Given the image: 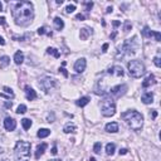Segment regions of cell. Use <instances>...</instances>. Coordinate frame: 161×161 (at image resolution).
<instances>
[{
	"mask_svg": "<svg viewBox=\"0 0 161 161\" xmlns=\"http://www.w3.org/2000/svg\"><path fill=\"white\" fill-rule=\"evenodd\" d=\"M38 34H39V36H44V34H47L48 37H52V34H53V33L49 32L47 27H40V28L38 29Z\"/></svg>",
	"mask_w": 161,
	"mask_h": 161,
	"instance_id": "obj_28",
	"label": "cell"
},
{
	"mask_svg": "<svg viewBox=\"0 0 161 161\" xmlns=\"http://www.w3.org/2000/svg\"><path fill=\"white\" fill-rule=\"evenodd\" d=\"M15 24L20 27H27L33 21L34 18V6L30 2H19L14 5L11 10Z\"/></svg>",
	"mask_w": 161,
	"mask_h": 161,
	"instance_id": "obj_1",
	"label": "cell"
},
{
	"mask_svg": "<svg viewBox=\"0 0 161 161\" xmlns=\"http://www.w3.org/2000/svg\"><path fill=\"white\" fill-rule=\"evenodd\" d=\"M10 63V58L8 55H3V57H0V68L2 69H4V68H6Z\"/></svg>",
	"mask_w": 161,
	"mask_h": 161,
	"instance_id": "obj_21",
	"label": "cell"
},
{
	"mask_svg": "<svg viewBox=\"0 0 161 161\" xmlns=\"http://www.w3.org/2000/svg\"><path fill=\"white\" fill-rule=\"evenodd\" d=\"M76 130H77V127H76V125H73V123H67L64 127H63V132L64 133H71V132H76Z\"/></svg>",
	"mask_w": 161,
	"mask_h": 161,
	"instance_id": "obj_23",
	"label": "cell"
},
{
	"mask_svg": "<svg viewBox=\"0 0 161 161\" xmlns=\"http://www.w3.org/2000/svg\"><path fill=\"white\" fill-rule=\"evenodd\" d=\"M3 91L5 92V95H4V93H2V95H0L2 97H5V98H14V97H15L14 92H13V89H11V88H9V87L4 86V87H3Z\"/></svg>",
	"mask_w": 161,
	"mask_h": 161,
	"instance_id": "obj_19",
	"label": "cell"
},
{
	"mask_svg": "<svg viewBox=\"0 0 161 161\" xmlns=\"http://www.w3.org/2000/svg\"><path fill=\"white\" fill-rule=\"evenodd\" d=\"M108 74H112V76H114V77H123L125 72H123V69H122V67H120V66H113V67H111L110 69H108Z\"/></svg>",
	"mask_w": 161,
	"mask_h": 161,
	"instance_id": "obj_12",
	"label": "cell"
},
{
	"mask_svg": "<svg viewBox=\"0 0 161 161\" xmlns=\"http://www.w3.org/2000/svg\"><path fill=\"white\" fill-rule=\"evenodd\" d=\"M4 44H5L4 38H3V37H0V45H4Z\"/></svg>",
	"mask_w": 161,
	"mask_h": 161,
	"instance_id": "obj_44",
	"label": "cell"
},
{
	"mask_svg": "<svg viewBox=\"0 0 161 161\" xmlns=\"http://www.w3.org/2000/svg\"><path fill=\"white\" fill-rule=\"evenodd\" d=\"M76 19H77V20H84V15H83V14H77V15H76Z\"/></svg>",
	"mask_w": 161,
	"mask_h": 161,
	"instance_id": "obj_36",
	"label": "cell"
},
{
	"mask_svg": "<svg viewBox=\"0 0 161 161\" xmlns=\"http://www.w3.org/2000/svg\"><path fill=\"white\" fill-rule=\"evenodd\" d=\"M47 147H48L47 144H40V145L37 147V150H36V159H37V160L40 159V156L44 154L45 150H47Z\"/></svg>",
	"mask_w": 161,
	"mask_h": 161,
	"instance_id": "obj_17",
	"label": "cell"
},
{
	"mask_svg": "<svg viewBox=\"0 0 161 161\" xmlns=\"http://www.w3.org/2000/svg\"><path fill=\"white\" fill-rule=\"evenodd\" d=\"M59 71H62V73L64 74V77H68V73H67V71L64 69V68H61V69H59Z\"/></svg>",
	"mask_w": 161,
	"mask_h": 161,
	"instance_id": "obj_43",
	"label": "cell"
},
{
	"mask_svg": "<svg viewBox=\"0 0 161 161\" xmlns=\"http://www.w3.org/2000/svg\"><path fill=\"white\" fill-rule=\"evenodd\" d=\"M15 159L19 161H25L30 155V144L27 141H18L14 148Z\"/></svg>",
	"mask_w": 161,
	"mask_h": 161,
	"instance_id": "obj_3",
	"label": "cell"
},
{
	"mask_svg": "<svg viewBox=\"0 0 161 161\" xmlns=\"http://www.w3.org/2000/svg\"><path fill=\"white\" fill-rule=\"evenodd\" d=\"M89 36H91V32H89V30H88L87 28H83V29H80V33H79L80 40H87Z\"/></svg>",
	"mask_w": 161,
	"mask_h": 161,
	"instance_id": "obj_25",
	"label": "cell"
},
{
	"mask_svg": "<svg viewBox=\"0 0 161 161\" xmlns=\"http://www.w3.org/2000/svg\"><path fill=\"white\" fill-rule=\"evenodd\" d=\"M107 48H108V44L106 43V44H103V47H102V52H106L107 51Z\"/></svg>",
	"mask_w": 161,
	"mask_h": 161,
	"instance_id": "obj_40",
	"label": "cell"
},
{
	"mask_svg": "<svg viewBox=\"0 0 161 161\" xmlns=\"http://www.w3.org/2000/svg\"><path fill=\"white\" fill-rule=\"evenodd\" d=\"M4 127L6 131H14L17 127V121L11 117H6L4 120Z\"/></svg>",
	"mask_w": 161,
	"mask_h": 161,
	"instance_id": "obj_11",
	"label": "cell"
},
{
	"mask_svg": "<svg viewBox=\"0 0 161 161\" xmlns=\"http://www.w3.org/2000/svg\"><path fill=\"white\" fill-rule=\"evenodd\" d=\"M127 154V148H121L120 150V155H126Z\"/></svg>",
	"mask_w": 161,
	"mask_h": 161,
	"instance_id": "obj_39",
	"label": "cell"
},
{
	"mask_svg": "<svg viewBox=\"0 0 161 161\" xmlns=\"http://www.w3.org/2000/svg\"><path fill=\"white\" fill-rule=\"evenodd\" d=\"M106 131L107 132H111V133H116L118 131V123L117 122H110L106 125Z\"/></svg>",
	"mask_w": 161,
	"mask_h": 161,
	"instance_id": "obj_16",
	"label": "cell"
},
{
	"mask_svg": "<svg viewBox=\"0 0 161 161\" xmlns=\"http://www.w3.org/2000/svg\"><path fill=\"white\" fill-rule=\"evenodd\" d=\"M114 150H116V145L114 144H107L106 145V154L107 155H113L114 154Z\"/></svg>",
	"mask_w": 161,
	"mask_h": 161,
	"instance_id": "obj_26",
	"label": "cell"
},
{
	"mask_svg": "<svg viewBox=\"0 0 161 161\" xmlns=\"http://www.w3.org/2000/svg\"><path fill=\"white\" fill-rule=\"evenodd\" d=\"M49 161H62V160H58V159H52V160H49Z\"/></svg>",
	"mask_w": 161,
	"mask_h": 161,
	"instance_id": "obj_48",
	"label": "cell"
},
{
	"mask_svg": "<svg viewBox=\"0 0 161 161\" xmlns=\"http://www.w3.org/2000/svg\"><path fill=\"white\" fill-rule=\"evenodd\" d=\"M107 13H112V6H110V8H107Z\"/></svg>",
	"mask_w": 161,
	"mask_h": 161,
	"instance_id": "obj_46",
	"label": "cell"
},
{
	"mask_svg": "<svg viewBox=\"0 0 161 161\" xmlns=\"http://www.w3.org/2000/svg\"><path fill=\"white\" fill-rule=\"evenodd\" d=\"M141 101L145 103V105H150V103L154 102V95L151 92H145V93L141 96Z\"/></svg>",
	"mask_w": 161,
	"mask_h": 161,
	"instance_id": "obj_14",
	"label": "cell"
},
{
	"mask_svg": "<svg viewBox=\"0 0 161 161\" xmlns=\"http://www.w3.org/2000/svg\"><path fill=\"white\" fill-rule=\"evenodd\" d=\"M127 69H129L130 76L133 77V78H140L146 72V68H145L144 63L137 61V59H133V61L127 63Z\"/></svg>",
	"mask_w": 161,
	"mask_h": 161,
	"instance_id": "obj_4",
	"label": "cell"
},
{
	"mask_svg": "<svg viewBox=\"0 0 161 161\" xmlns=\"http://www.w3.org/2000/svg\"><path fill=\"white\" fill-rule=\"evenodd\" d=\"M32 125H33V122L29 118H23L21 120V126H23V129L24 130H29L32 127Z\"/></svg>",
	"mask_w": 161,
	"mask_h": 161,
	"instance_id": "obj_27",
	"label": "cell"
},
{
	"mask_svg": "<svg viewBox=\"0 0 161 161\" xmlns=\"http://www.w3.org/2000/svg\"><path fill=\"white\" fill-rule=\"evenodd\" d=\"M156 116H157V112H156V111H152V118H156Z\"/></svg>",
	"mask_w": 161,
	"mask_h": 161,
	"instance_id": "obj_45",
	"label": "cell"
},
{
	"mask_svg": "<svg viewBox=\"0 0 161 161\" xmlns=\"http://www.w3.org/2000/svg\"><path fill=\"white\" fill-rule=\"evenodd\" d=\"M89 161H96V159H95V157H91V159H89Z\"/></svg>",
	"mask_w": 161,
	"mask_h": 161,
	"instance_id": "obj_49",
	"label": "cell"
},
{
	"mask_svg": "<svg viewBox=\"0 0 161 161\" xmlns=\"http://www.w3.org/2000/svg\"><path fill=\"white\" fill-rule=\"evenodd\" d=\"M57 152H58V151H57V146H53V148H52V154H53V155H57Z\"/></svg>",
	"mask_w": 161,
	"mask_h": 161,
	"instance_id": "obj_42",
	"label": "cell"
},
{
	"mask_svg": "<svg viewBox=\"0 0 161 161\" xmlns=\"http://www.w3.org/2000/svg\"><path fill=\"white\" fill-rule=\"evenodd\" d=\"M27 110H28V108H27L25 105H20V106L17 108V113H18V114H23V113L27 112Z\"/></svg>",
	"mask_w": 161,
	"mask_h": 161,
	"instance_id": "obj_31",
	"label": "cell"
},
{
	"mask_svg": "<svg viewBox=\"0 0 161 161\" xmlns=\"http://www.w3.org/2000/svg\"><path fill=\"white\" fill-rule=\"evenodd\" d=\"M49 135H51V130H48V129H40V130H38V133H37L39 139H45V137H48Z\"/></svg>",
	"mask_w": 161,
	"mask_h": 161,
	"instance_id": "obj_24",
	"label": "cell"
},
{
	"mask_svg": "<svg viewBox=\"0 0 161 161\" xmlns=\"http://www.w3.org/2000/svg\"><path fill=\"white\" fill-rule=\"evenodd\" d=\"M3 161H8V160H3Z\"/></svg>",
	"mask_w": 161,
	"mask_h": 161,
	"instance_id": "obj_51",
	"label": "cell"
},
{
	"mask_svg": "<svg viewBox=\"0 0 161 161\" xmlns=\"http://www.w3.org/2000/svg\"><path fill=\"white\" fill-rule=\"evenodd\" d=\"M126 91H127V84H117L116 87L110 88L107 91V93L111 95V96H114V97H120L125 93Z\"/></svg>",
	"mask_w": 161,
	"mask_h": 161,
	"instance_id": "obj_8",
	"label": "cell"
},
{
	"mask_svg": "<svg viewBox=\"0 0 161 161\" xmlns=\"http://www.w3.org/2000/svg\"><path fill=\"white\" fill-rule=\"evenodd\" d=\"M2 9H3V4H2V3H0V10H2Z\"/></svg>",
	"mask_w": 161,
	"mask_h": 161,
	"instance_id": "obj_50",
	"label": "cell"
},
{
	"mask_svg": "<svg viewBox=\"0 0 161 161\" xmlns=\"http://www.w3.org/2000/svg\"><path fill=\"white\" fill-rule=\"evenodd\" d=\"M14 62H15V64H18V66H20L23 62H24V54H23V52L18 51V52L14 54Z\"/></svg>",
	"mask_w": 161,
	"mask_h": 161,
	"instance_id": "obj_20",
	"label": "cell"
},
{
	"mask_svg": "<svg viewBox=\"0 0 161 161\" xmlns=\"http://www.w3.org/2000/svg\"><path fill=\"white\" fill-rule=\"evenodd\" d=\"M55 86V82L54 79L51 78V77H44L43 79L39 80V87L45 92V93H48V92Z\"/></svg>",
	"mask_w": 161,
	"mask_h": 161,
	"instance_id": "obj_7",
	"label": "cell"
},
{
	"mask_svg": "<svg viewBox=\"0 0 161 161\" xmlns=\"http://www.w3.org/2000/svg\"><path fill=\"white\" fill-rule=\"evenodd\" d=\"M53 24H54V28H55L57 30H62V29L64 28V21H63V19L59 18V17H55V18H54Z\"/></svg>",
	"mask_w": 161,
	"mask_h": 161,
	"instance_id": "obj_18",
	"label": "cell"
},
{
	"mask_svg": "<svg viewBox=\"0 0 161 161\" xmlns=\"http://www.w3.org/2000/svg\"><path fill=\"white\" fill-rule=\"evenodd\" d=\"M86 67H87V61H86L84 58H79V59L74 63V71H76L77 73H82V72H84Z\"/></svg>",
	"mask_w": 161,
	"mask_h": 161,
	"instance_id": "obj_10",
	"label": "cell"
},
{
	"mask_svg": "<svg viewBox=\"0 0 161 161\" xmlns=\"http://www.w3.org/2000/svg\"><path fill=\"white\" fill-rule=\"evenodd\" d=\"M121 118L129 125L133 131H139L144 126V116L137 111H126L121 114Z\"/></svg>",
	"mask_w": 161,
	"mask_h": 161,
	"instance_id": "obj_2",
	"label": "cell"
},
{
	"mask_svg": "<svg viewBox=\"0 0 161 161\" xmlns=\"http://www.w3.org/2000/svg\"><path fill=\"white\" fill-rule=\"evenodd\" d=\"M55 3H57V4H63V0H57Z\"/></svg>",
	"mask_w": 161,
	"mask_h": 161,
	"instance_id": "obj_47",
	"label": "cell"
},
{
	"mask_svg": "<svg viewBox=\"0 0 161 161\" xmlns=\"http://www.w3.org/2000/svg\"><path fill=\"white\" fill-rule=\"evenodd\" d=\"M101 113L105 117H111L116 113V105L110 98H106L101 102Z\"/></svg>",
	"mask_w": 161,
	"mask_h": 161,
	"instance_id": "obj_6",
	"label": "cell"
},
{
	"mask_svg": "<svg viewBox=\"0 0 161 161\" xmlns=\"http://www.w3.org/2000/svg\"><path fill=\"white\" fill-rule=\"evenodd\" d=\"M74 10H76V5H74V4H69V5L66 8V13H67V14H71V13H73Z\"/></svg>",
	"mask_w": 161,
	"mask_h": 161,
	"instance_id": "obj_32",
	"label": "cell"
},
{
	"mask_svg": "<svg viewBox=\"0 0 161 161\" xmlns=\"http://www.w3.org/2000/svg\"><path fill=\"white\" fill-rule=\"evenodd\" d=\"M132 28V24L130 21H126L125 23V28H123V30H125V33H127V32H130V29Z\"/></svg>",
	"mask_w": 161,
	"mask_h": 161,
	"instance_id": "obj_33",
	"label": "cell"
},
{
	"mask_svg": "<svg viewBox=\"0 0 161 161\" xmlns=\"http://www.w3.org/2000/svg\"><path fill=\"white\" fill-rule=\"evenodd\" d=\"M101 150H102V144L101 142H96L93 145V151L95 154H101Z\"/></svg>",
	"mask_w": 161,
	"mask_h": 161,
	"instance_id": "obj_30",
	"label": "cell"
},
{
	"mask_svg": "<svg viewBox=\"0 0 161 161\" xmlns=\"http://www.w3.org/2000/svg\"><path fill=\"white\" fill-rule=\"evenodd\" d=\"M89 101H91L89 97H80V98L76 102V105H77L78 107H84V106H87L88 103H89Z\"/></svg>",
	"mask_w": 161,
	"mask_h": 161,
	"instance_id": "obj_22",
	"label": "cell"
},
{
	"mask_svg": "<svg viewBox=\"0 0 161 161\" xmlns=\"http://www.w3.org/2000/svg\"><path fill=\"white\" fill-rule=\"evenodd\" d=\"M47 53H48V54H52L54 58H59V57H61V53L57 51L55 48H51V47H49V48L47 49Z\"/></svg>",
	"mask_w": 161,
	"mask_h": 161,
	"instance_id": "obj_29",
	"label": "cell"
},
{
	"mask_svg": "<svg viewBox=\"0 0 161 161\" xmlns=\"http://www.w3.org/2000/svg\"><path fill=\"white\" fill-rule=\"evenodd\" d=\"M137 48H139V40H137V37H132V39H127L125 40L123 44L121 45V48H118V52H121V57L125 54L132 55L136 53Z\"/></svg>",
	"mask_w": 161,
	"mask_h": 161,
	"instance_id": "obj_5",
	"label": "cell"
},
{
	"mask_svg": "<svg viewBox=\"0 0 161 161\" xmlns=\"http://www.w3.org/2000/svg\"><path fill=\"white\" fill-rule=\"evenodd\" d=\"M25 97H27V99L28 101H34L37 98V92L34 91L32 87H29V86H25Z\"/></svg>",
	"mask_w": 161,
	"mask_h": 161,
	"instance_id": "obj_13",
	"label": "cell"
},
{
	"mask_svg": "<svg viewBox=\"0 0 161 161\" xmlns=\"http://www.w3.org/2000/svg\"><path fill=\"white\" fill-rule=\"evenodd\" d=\"M112 24H113V27H114V28H116V27L121 25V21H118V20H114V21L112 23Z\"/></svg>",
	"mask_w": 161,
	"mask_h": 161,
	"instance_id": "obj_38",
	"label": "cell"
},
{
	"mask_svg": "<svg viewBox=\"0 0 161 161\" xmlns=\"http://www.w3.org/2000/svg\"><path fill=\"white\" fill-rule=\"evenodd\" d=\"M83 5L86 6V10H87V11H89V10H91V8L93 6V3H92V2H86V3H83Z\"/></svg>",
	"mask_w": 161,
	"mask_h": 161,
	"instance_id": "obj_35",
	"label": "cell"
},
{
	"mask_svg": "<svg viewBox=\"0 0 161 161\" xmlns=\"http://www.w3.org/2000/svg\"><path fill=\"white\" fill-rule=\"evenodd\" d=\"M156 83V80H155V76L154 74H150L148 76L144 82H142V87L144 88H147V87H150V86H154Z\"/></svg>",
	"mask_w": 161,
	"mask_h": 161,
	"instance_id": "obj_15",
	"label": "cell"
},
{
	"mask_svg": "<svg viewBox=\"0 0 161 161\" xmlns=\"http://www.w3.org/2000/svg\"><path fill=\"white\" fill-rule=\"evenodd\" d=\"M154 63L156 67H161V62H160V54H157L155 58H154Z\"/></svg>",
	"mask_w": 161,
	"mask_h": 161,
	"instance_id": "obj_34",
	"label": "cell"
},
{
	"mask_svg": "<svg viewBox=\"0 0 161 161\" xmlns=\"http://www.w3.org/2000/svg\"><path fill=\"white\" fill-rule=\"evenodd\" d=\"M4 24H5V18L2 17V18H0V25H4Z\"/></svg>",
	"mask_w": 161,
	"mask_h": 161,
	"instance_id": "obj_41",
	"label": "cell"
},
{
	"mask_svg": "<svg viewBox=\"0 0 161 161\" xmlns=\"http://www.w3.org/2000/svg\"><path fill=\"white\" fill-rule=\"evenodd\" d=\"M142 36L146 37V38H151V37H154L156 42H160V40H161V34H160V32H154V30H151L148 27H145V28H144V30H142Z\"/></svg>",
	"mask_w": 161,
	"mask_h": 161,
	"instance_id": "obj_9",
	"label": "cell"
},
{
	"mask_svg": "<svg viewBox=\"0 0 161 161\" xmlns=\"http://www.w3.org/2000/svg\"><path fill=\"white\" fill-rule=\"evenodd\" d=\"M4 106H5V108H11V106H13V103H11V102H9V101H6Z\"/></svg>",
	"mask_w": 161,
	"mask_h": 161,
	"instance_id": "obj_37",
	"label": "cell"
}]
</instances>
